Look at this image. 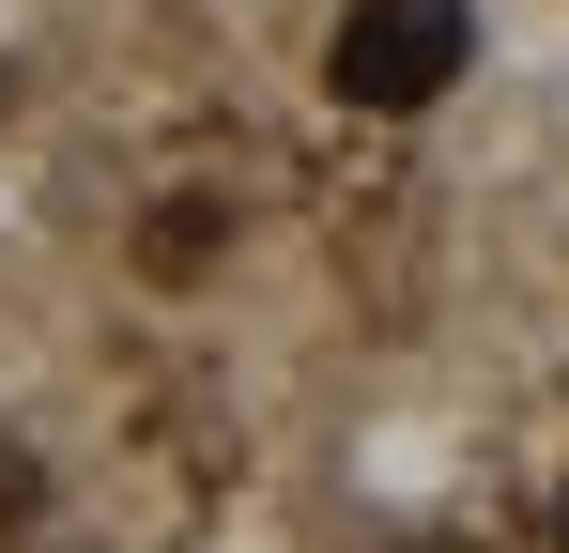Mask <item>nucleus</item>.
I'll use <instances>...</instances> for the list:
<instances>
[{
  "label": "nucleus",
  "instance_id": "1",
  "mask_svg": "<svg viewBox=\"0 0 569 553\" xmlns=\"http://www.w3.org/2000/svg\"><path fill=\"white\" fill-rule=\"evenodd\" d=\"M462 62H477V16H462V0H355L339 47H323V78L355 92V108H431Z\"/></svg>",
  "mask_w": 569,
  "mask_h": 553
}]
</instances>
